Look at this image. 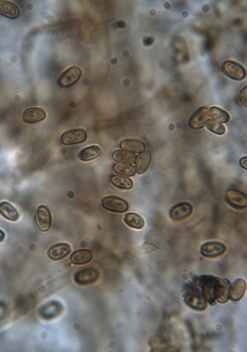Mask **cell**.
I'll return each mask as SVG.
<instances>
[{
	"instance_id": "cell-1",
	"label": "cell",
	"mask_w": 247,
	"mask_h": 352,
	"mask_svg": "<svg viewBox=\"0 0 247 352\" xmlns=\"http://www.w3.org/2000/svg\"><path fill=\"white\" fill-rule=\"evenodd\" d=\"M187 283L210 305L226 303L229 300L231 283L228 279L211 275L194 276Z\"/></svg>"
},
{
	"instance_id": "cell-2",
	"label": "cell",
	"mask_w": 247,
	"mask_h": 352,
	"mask_svg": "<svg viewBox=\"0 0 247 352\" xmlns=\"http://www.w3.org/2000/svg\"><path fill=\"white\" fill-rule=\"evenodd\" d=\"M222 70L226 76L235 81H242L246 77L244 67L236 62L226 61L222 66Z\"/></svg>"
},
{
	"instance_id": "cell-3",
	"label": "cell",
	"mask_w": 247,
	"mask_h": 352,
	"mask_svg": "<svg viewBox=\"0 0 247 352\" xmlns=\"http://www.w3.org/2000/svg\"><path fill=\"white\" fill-rule=\"evenodd\" d=\"M226 202L231 207L235 209L242 210L247 207V198L246 194L236 189H229L226 192Z\"/></svg>"
},
{
	"instance_id": "cell-4",
	"label": "cell",
	"mask_w": 247,
	"mask_h": 352,
	"mask_svg": "<svg viewBox=\"0 0 247 352\" xmlns=\"http://www.w3.org/2000/svg\"><path fill=\"white\" fill-rule=\"evenodd\" d=\"M102 206L108 211L118 213H123L129 209V204L126 201L113 196L105 197L102 201Z\"/></svg>"
},
{
	"instance_id": "cell-5",
	"label": "cell",
	"mask_w": 247,
	"mask_h": 352,
	"mask_svg": "<svg viewBox=\"0 0 247 352\" xmlns=\"http://www.w3.org/2000/svg\"><path fill=\"white\" fill-rule=\"evenodd\" d=\"M35 219L38 230L42 232L49 230L52 224V217L49 208L45 205L38 207L36 212Z\"/></svg>"
},
{
	"instance_id": "cell-6",
	"label": "cell",
	"mask_w": 247,
	"mask_h": 352,
	"mask_svg": "<svg viewBox=\"0 0 247 352\" xmlns=\"http://www.w3.org/2000/svg\"><path fill=\"white\" fill-rule=\"evenodd\" d=\"M82 71L79 67L73 66L64 72L59 77L58 84L63 88L74 85L81 79Z\"/></svg>"
},
{
	"instance_id": "cell-7",
	"label": "cell",
	"mask_w": 247,
	"mask_h": 352,
	"mask_svg": "<svg viewBox=\"0 0 247 352\" xmlns=\"http://www.w3.org/2000/svg\"><path fill=\"white\" fill-rule=\"evenodd\" d=\"M225 244L217 241H210L203 244L200 252L205 257L214 258L224 254L226 251Z\"/></svg>"
},
{
	"instance_id": "cell-8",
	"label": "cell",
	"mask_w": 247,
	"mask_h": 352,
	"mask_svg": "<svg viewBox=\"0 0 247 352\" xmlns=\"http://www.w3.org/2000/svg\"><path fill=\"white\" fill-rule=\"evenodd\" d=\"M87 138L88 134L84 129H72L62 134L61 142L65 145H73L84 142Z\"/></svg>"
},
{
	"instance_id": "cell-9",
	"label": "cell",
	"mask_w": 247,
	"mask_h": 352,
	"mask_svg": "<svg viewBox=\"0 0 247 352\" xmlns=\"http://www.w3.org/2000/svg\"><path fill=\"white\" fill-rule=\"evenodd\" d=\"M193 208L187 202H181L171 208L169 217L174 221H182L191 216Z\"/></svg>"
},
{
	"instance_id": "cell-10",
	"label": "cell",
	"mask_w": 247,
	"mask_h": 352,
	"mask_svg": "<svg viewBox=\"0 0 247 352\" xmlns=\"http://www.w3.org/2000/svg\"><path fill=\"white\" fill-rule=\"evenodd\" d=\"M98 276L97 269L93 268H86L75 273V282L79 285H87L95 282Z\"/></svg>"
},
{
	"instance_id": "cell-11",
	"label": "cell",
	"mask_w": 247,
	"mask_h": 352,
	"mask_svg": "<svg viewBox=\"0 0 247 352\" xmlns=\"http://www.w3.org/2000/svg\"><path fill=\"white\" fill-rule=\"evenodd\" d=\"M208 117H209V112L208 109L206 107H200L194 113L190 118L189 126L192 129H201L207 123Z\"/></svg>"
},
{
	"instance_id": "cell-12",
	"label": "cell",
	"mask_w": 247,
	"mask_h": 352,
	"mask_svg": "<svg viewBox=\"0 0 247 352\" xmlns=\"http://www.w3.org/2000/svg\"><path fill=\"white\" fill-rule=\"evenodd\" d=\"M47 113L40 107H31L26 109L22 114V120L28 123L40 122L45 119Z\"/></svg>"
},
{
	"instance_id": "cell-13",
	"label": "cell",
	"mask_w": 247,
	"mask_h": 352,
	"mask_svg": "<svg viewBox=\"0 0 247 352\" xmlns=\"http://www.w3.org/2000/svg\"><path fill=\"white\" fill-rule=\"evenodd\" d=\"M247 283L246 281L242 278L237 279L232 285H231L229 291L230 300L233 302H238L241 300L246 293Z\"/></svg>"
},
{
	"instance_id": "cell-14",
	"label": "cell",
	"mask_w": 247,
	"mask_h": 352,
	"mask_svg": "<svg viewBox=\"0 0 247 352\" xmlns=\"http://www.w3.org/2000/svg\"><path fill=\"white\" fill-rule=\"evenodd\" d=\"M93 258V253L91 251L88 249H80L72 253L70 259L73 264L82 265L90 263Z\"/></svg>"
},
{
	"instance_id": "cell-15",
	"label": "cell",
	"mask_w": 247,
	"mask_h": 352,
	"mask_svg": "<svg viewBox=\"0 0 247 352\" xmlns=\"http://www.w3.org/2000/svg\"><path fill=\"white\" fill-rule=\"evenodd\" d=\"M71 252L69 244L61 243L52 246L49 251V256L53 260H60L67 257Z\"/></svg>"
},
{
	"instance_id": "cell-16",
	"label": "cell",
	"mask_w": 247,
	"mask_h": 352,
	"mask_svg": "<svg viewBox=\"0 0 247 352\" xmlns=\"http://www.w3.org/2000/svg\"><path fill=\"white\" fill-rule=\"evenodd\" d=\"M0 214L6 220L11 221H17L19 218V214L17 209L6 201L0 203Z\"/></svg>"
},
{
	"instance_id": "cell-17",
	"label": "cell",
	"mask_w": 247,
	"mask_h": 352,
	"mask_svg": "<svg viewBox=\"0 0 247 352\" xmlns=\"http://www.w3.org/2000/svg\"><path fill=\"white\" fill-rule=\"evenodd\" d=\"M19 8L15 3L8 1H0V15L10 19L19 17Z\"/></svg>"
},
{
	"instance_id": "cell-18",
	"label": "cell",
	"mask_w": 247,
	"mask_h": 352,
	"mask_svg": "<svg viewBox=\"0 0 247 352\" xmlns=\"http://www.w3.org/2000/svg\"><path fill=\"white\" fill-rule=\"evenodd\" d=\"M152 156L149 151H145L141 152V154L137 155L136 162V170L139 174H143L145 173L150 166Z\"/></svg>"
},
{
	"instance_id": "cell-19",
	"label": "cell",
	"mask_w": 247,
	"mask_h": 352,
	"mask_svg": "<svg viewBox=\"0 0 247 352\" xmlns=\"http://www.w3.org/2000/svg\"><path fill=\"white\" fill-rule=\"evenodd\" d=\"M101 149L98 146H90L81 151L78 154V158L83 162L90 161L97 159L101 155Z\"/></svg>"
},
{
	"instance_id": "cell-20",
	"label": "cell",
	"mask_w": 247,
	"mask_h": 352,
	"mask_svg": "<svg viewBox=\"0 0 247 352\" xmlns=\"http://www.w3.org/2000/svg\"><path fill=\"white\" fill-rule=\"evenodd\" d=\"M120 147L124 150L130 152H141L145 150V143L135 139H124L120 144Z\"/></svg>"
},
{
	"instance_id": "cell-21",
	"label": "cell",
	"mask_w": 247,
	"mask_h": 352,
	"mask_svg": "<svg viewBox=\"0 0 247 352\" xmlns=\"http://www.w3.org/2000/svg\"><path fill=\"white\" fill-rule=\"evenodd\" d=\"M123 220L128 226L134 229H142L145 225V221L142 217L136 213L125 214Z\"/></svg>"
},
{
	"instance_id": "cell-22",
	"label": "cell",
	"mask_w": 247,
	"mask_h": 352,
	"mask_svg": "<svg viewBox=\"0 0 247 352\" xmlns=\"http://www.w3.org/2000/svg\"><path fill=\"white\" fill-rule=\"evenodd\" d=\"M136 155L134 152L125 150H117L113 154L114 161L120 163L132 164L136 162Z\"/></svg>"
},
{
	"instance_id": "cell-23",
	"label": "cell",
	"mask_w": 247,
	"mask_h": 352,
	"mask_svg": "<svg viewBox=\"0 0 247 352\" xmlns=\"http://www.w3.org/2000/svg\"><path fill=\"white\" fill-rule=\"evenodd\" d=\"M209 115L218 122L226 123L230 120L229 114L218 107H212L209 110Z\"/></svg>"
},
{
	"instance_id": "cell-24",
	"label": "cell",
	"mask_w": 247,
	"mask_h": 352,
	"mask_svg": "<svg viewBox=\"0 0 247 352\" xmlns=\"http://www.w3.org/2000/svg\"><path fill=\"white\" fill-rule=\"evenodd\" d=\"M111 182L114 186L124 189H130L133 187L134 183L130 178L121 176L114 175L111 178Z\"/></svg>"
},
{
	"instance_id": "cell-25",
	"label": "cell",
	"mask_w": 247,
	"mask_h": 352,
	"mask_svg": "<svg viewBox=\"0 0 247 352\" xmlns=\"http://www.w3.org/2000/svg\"><path fill=\"white\" fill-rule=\"evenodd\" d=\"M114 170L118 174L132 177L136 172V168L131 164L119 163L114 166Z\"/></svg>"
},
{
	"instance_id": "cell-26",
	"label": "cell",
	"mask_w": 247,
	"mask_h": 352,
	"mask_svg": "<svg viewBox=\"0 0 247 352\" xmlns=\"http://www.w3.org/2000/svg\"><path fill=\"white\" fill-rule=\"evenodd\" d=\"M206 127L207 129L214 134L221 135L225 134L226 128L220 122L212 119L208 120L206 123Z\"/></svg>"
},
{
	"instance_id": "cell-27",
	"label": "cell",
	"mask_w": 247,
	"mask_h": 352,
	"mask_svg": "<svg viewBox=\"0 0 247 352\" xmlns=\"http://www.w3.org/2000/svg\"><path fill=\"white\" fill-rule=\"evenodd\" d=\"M240 99H241L242 104L245 106H247V86L245 87L243 90L241 91V94H240Z\"/></svg>"
},
{
	"instance_id": "cell-28",
	"label": "cell",
	"mask_w": 247,
	"mask_h": 352,
	"mask_svg": "<svg viewBox=\"0 0 247 352\" xmlns=\"http://www.w3.org/2000/svg\"><path fill=\"white\" fill-rule=\"evenodd\" d=\"M247 157H243V158L241 159V161H240V165H241L242 168H243L245 169V170H247Z\"/></svg>"
},
{
	"instance_id": "cell-29",
	"label": "cell",
	"mask_w": 247,
	"mask_h": 352,
	"mask_svg": "<svg viewBox=\"0 0 247 352\" xmlns=\"http://www.w3.org/2000/svg\"><path fill=\"white\" fill-rule=\"evenodd\" d=\"M5 239V233L3 232V231L0 230V242H2Z\"/></svg>"
}]
</instances>
